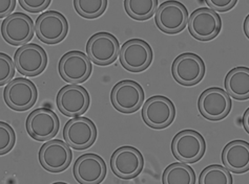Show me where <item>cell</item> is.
Wrapping results in <instances>:
<instances>
[{"label": "cell", "mask_w": 249, "mask_h": 184, "mask_svg": "<svg viewBox=\"0 0 249 184\" xmlns=\"http://www.w3.org/2000/svg\"><path fill=\"white\" fill-rule=\"evenodd\" d=\"M69 23L61 13L48 11L37 18L35 34L40 41L47 44H57L67 37Z\"/></svg>", "instance_id": "obj_8"}, {"label": "cell", "mask_w": 249, "mask_h": 184, "mask_svg": "<svg viewBox=\"0 0 249 184\" xmlns=\"http://www.w3.org/2000/svg\"><path fill=\"white\" fill-rule=\"evenodd\" d=\"M114 108L121 113H133L140 109L144 101V90L141 85L132 80L117 83L110 93Z\"/></svg>", "instance_id": "obj_9"}, {"label": "cell", "mask_w": 249, "mask_h": 184, "mask_svg": "<svg viewBox=\"0 0 249 184\" xmlns=\"http://www.w3.org/2000/svg\"><path fill=\"white\" fill-rule=\"evenodd\" d=\"M198 108L202 116L209 121H220L231 110V96L219 87L206 89L199 97Z\"/></svg>", "instance_id": "obj_15"}, {"label": "cell", "mask_w": 249, "mask_h": 184, "mask_svg": "<svg viewBox=\"0 0 249 184\" xmlns=\"http://www.w3.org/2000/svg\"><path fill=\"white\" fill-rule=\"evenodd\" d=\"M224 85L229 96L243 101L249 97V69L244 66L235 67L225 77Z\"/></svg>", "instance_id": "obj_22"}, {"label": "cell", "mask_w": 249, "mask_h": 184, "mask_svg": "<svg viewBox=\"0 0 249 184\" xmlns=\"http://www.w3.org/2000/svg\"><path fill=\"white\" fill-rule=\"evenodd\" d=\"M119 60L124 69L130 72H141L153 62V49L142 39H132L122 45Z\"/></svg>", "instance_id": "obj_3"}, {"label": "cell", "mask_w": 249, "mask_h": 184, "mask_svg": "<svg viewBox=\"0 0 249 184\" xmlns=\"http://www.w3.org/2000/svg\"><path fill=\"white\" fill-rule=\"evenodd\" d=\"M222 162L229 172L245 173L249 169V144L244 140L227 143L222 152Z\"/></svg>", "instance_id": "obj_21"}, {"label": "cell", "mask_w": 249, "mask_h": 184, "mask_svg": "<svg viewBox=\"0 0 249 184\" xmlns=\"http://www.w3.org/2000/svg\"><path fill=\"white\" fill-rule=\"evenodd\" d=\"M243 127L245 129V132L249 133V108L246 109L245 113L243 115Z\"/></svg>", "instance_id": "obj_32"}, {"label": "cell", "mask_w": 249, "mask_h": 184, "mask_svg": "<svg viewBox=\"0 0 249 184\" xmlns=\"http://www.w3.org/2000/svg\"><path fill=\"white\" fill-rule=\"evenodd\" d=\"M73 159V153L67 143L59 139H50L39 151V162L51 173H61Z\"/></svg>", "instance_id": "obj_19"}, {"label": "cell", "mask_w": 249, "mask_h": 184, "mask_svg": "<svg viewBox=\"0 0 249 184\" xmlns=\"http://www.w3.org/2000/svg\"><path fill=\"white\" fill-rule=\"evenodd\" d=\"M199 184H232V177L224 167L212 164L201 172Z\"/></svg>", "instance_id": "obj_25"}, {"label": "cell", "mask_w": 249, "mask_h": 184, "mask_svg": "<svg viewBox=\"0 0 249 184\" xmlns=\"http://www.w3.org/2000/svg\"><path fill=\"white\" fill-rule=\"evenodd\" d=\"M16 141L15 132L9 123L0 122V156L8 154Z\"/></svg>", "instance_id": "obj_27"}, {"label": "cell", "mask_w": 249, "mask_h": 184, "mask_svg": "<svg viewBox=\"0 0 249 184\" xmlns=\"http://www.w3.org/2000/svg\"><path fill=\"white\" fill-rule=\"evenodd\" d=\"M188 31L199 41H209L217 37L222 28L221 17L217 12L208 8H201L188 17Z\"/></svg>", "instance_id": "obj_10"}, {"label": "cell", "mask_w": 249, "mask_h": 184, "mask_svg": "<svg viewBox=\"0 0 249 184\" xmlns=\"http://www.w3.org/2000/svg\"><path fill=\"white\" fill-rule=\"evenodd\" d=\"M76 12L81 17L95 19L101 16L107 10V0H74Z\"/></svg>", "instance_id": "obj_26"}, {"label": "cell", "mask_w": 249, "mask_h": 184, "mask_svg": "<svg viewBox=\"0 0 249 184\" xmlns=\"http://www.w3.org/2000/svg\"><path fill=\"white\" fill-rule=\"evenodd\" d=\"M37 97L35 84L25 77H17L10 81L3 91L5 104L15 111H25L32 108Z\"/></svg>", "instance_id": "obj_5"}, {"label": "cell", "mask_w": 249, "mask_h": 184, "mask_svg": "<svg viewBox=\"0 0 249 184\" xmlns=\"http://www.w3.org/2000/svg\"><path fill=\"white\" fill-rule=\"evenodd\" d=\"M56 102L62 114L68 117H76L87 112L90 98L84 87L77 84H70L59 90Z\"/></svg>", "instance_id": "obj_13"}, {"label": "cell", "mask_w": 249, "mask_h": 184, "mask_svg": "<svg viewBox=\"0 0 249 184\" xmlns=\"http://www.w3.org/2000/svg\"><path fill=\"white\" fill-rule=\"evenodd\" d=\"M158 8L157 0H125L124 1V9L130 18L135 20H147Z\"/></svg>", "instance_id": "obj_24"}, {"label": "cell", "mask_w": 249, "mask_h": 184, "mask_svg": "<svg viewBox=\"0 0 249 184\" xmlns=\"http://www.w3.org/2000/svg\"><path fill=\"white\" fill-rule=\"evenodd\" d=\"M143 167V155L134 147H121L111 155L110 169L121 179L136 178L142 172Z\"/></svg>", "instance_id": "obj_12"}, {"label": "cell", "mask_w": 249, "mask_h": 184, "mask_svg": "<svg viewBox=\"0 0 249 184\" xmlns=\"http://www.w3.org/2000/svg\"><path fill=\"white\" fill-rule=\"evenodd\" d=\"M62 135L70 148L81 151L93 146L97 138V128L89 118L76 116L65 123Z\"/></svg>", "instance_id": "obj_4"}, {"label": "cell", "mask_w": 249, "mask_h": 184, "mask_svg": "<svg viewBox=\"0 0 249 184\" xmlns=\"http://www.w3.org/2000/svg\"><path fill=\"white\" fill-rule=\"evenodd\" d=\"M73 174L75 179L81 184H98L107 176L106 161L97 154H84L76 160Z\"/></svg>", "instance_id": "obj_20"}, {"label": "cell", "mask_w": 249, "mask_h": 184, "mask_svg": "<svg viewBox=\"0 0 249 184\" xmlns=\"http://www.w3.org/2000/svg\"><path fill=\"white\" fill-rule=\"evenodd\" d=\"M120 51L118 39L107 31L91 36L87 44V56L89 61L99 66H107L114 63Z\"/></svg>", "instance_id": "obj_2"}, {"label": "cell", "mask_w": 249, "mask_h": 184, "mask_svg": "<svg viewBox=\"0 0 249 184\" xmlns=\"http://www.w3.org/2000/svg\"><path fill=\"white\" fill-rule=\"evenodd\" d=\"M188 11L179 1H165L157 8L155 21L160 31L165 34H178L188 22Z\"/></svg>", "instance_id": "obj_6"}, {"label": "cell", "mask_w": 249, "mask_h": 184, "mask_svg": "<svg viewBox=\"0 0 249 184\" xmlns=\"http://www.w3.org/2000/svg\"><path fill=\"white\" fill-rule=\"evenodd\" d=\"M172 74L175 80L183 86H194L204 77L205 64L199 56L185 52L175 59Z\"/></svg>", "instance_id": "obj_16"}, {"label": "cell", "mask_w": 249, "mask_h": 184, "mask_svg": "<svg viewBox=\"0 0 249 184\" xmlns=\"http://www.w3.org/2000/svg\"><path fill=\"white\" fill-rule=\"evenodd\" d=\"M16 6L15 0H0V18L11 15Z\"/></svg>", "instance_id": "obj_31"}, {"label": "cell", "mask_w": 249, "mask_h": 184, "mask_svg": "<svg viewBox=\"0 0 249 184\" xmlns=\"http://www.w3.org/2000/svg\"><path fill=\"white\" fill-rule=\"evenodd\" d=\"M35 25L32 18L23 13H14L6 17L1 24V35L11 45H25L34 37Z\"/></svg>", "instance_id": "obj_18"}, {"label": "cell", "mask_w": 249, "mask_h": 184, "mask_svg": "<svg viewBox=\"0 0 249 184\" xmlns=\"http://www.w3.org/2000/svg\"><path fill=\"white\" fill-rule=\"evenodd\" d=\"M243 29H244V32L246 37H249V15L246 16L245 20H244V24H243Z\"/></svg>", "instance_id": "obj_33"}, {"label": "cell", "mask_w": 249, "mask_h": 184, "mask_svg": "<svg viewBox=\"0 0 249 184\" xmlns=\"http://www.w3.org/2000/svg\"><path fill=\"white\" fill-rule=\"evenodd\" d=\"M172 152L181 162H196L205 153V140L196 131L183 130L174 137Z\"/></svg>", "instance_id": "obj_1"}, {"label": "cell", "mask_w": 249, "mask_h": 184, "mask_svg": "<svg viewBox=\"0 0 249 184\" xmlns=\"http://www.w3.org/2000/svg\"><path fill=\"white\" fill-rule=\"evenodd\" d=\"M205 3L214 12H227L237 4V0H206Z\"/></svg>", "instance_id": "obj_30"}, {"label": "cell", "mask_w": 249, "mask_h": 184, "mask_svg": "<svg viewBox=\"0 0 249 184\" xmlns=\"http://www.w3.org/2000/svg\"><path fill=\"white\" fill-rule=\"evenodd\" d=\"M60 127L57 114L47 108H38L27 118V131L37 141H48L55 137Z\"/></svg>", "instance_id": "obj_14"}, {"label": "cell", "mask_w": 249, "mask_h": 184, "mask_svg": "<svg viewBox=\"0 0 249 184\" xmlns=\"http://www.w3.org/2000/svg\"><path fill=\"white\" fill-rule=\"evenodd\" d=\"M15 75V65L12 58L0 52V86L4 84H8L12 81L13 77Z\"/></svg>", "instance_id": "obj_28"}, {"label": "cell", "mask_w": 249, "mask_h": 184, "mask_svg": "<svg viewBox=\"0 0 249 184\" xmlns=\"http://www.w3.org/2000/svg\"><path fill=\"white\" fill-rule=\"evenodd\" d=\"M175 116V105L166 96H152L143 105V121L153 129L160 130L168 127L173 123Z\"/></svg>", "instance_id": "obj_7"}, {"label": "cell", "mask_w": 249, "mask_h": 184, "mask_svg": "<svg viewBox=\"0 0 249 184\" xmlns=\"http://www.w3.org/2000/svg\"><path fill=\"white\" fill-rule=\"evenodd\" d=\"M47 64V52L38 44L28 43L22 45L14 55L15 68L22 76H39L44 71Z\"/></svg>", "instance_id": "obj_11"}, {"label": "cell", "mask_w": 249, "mask_h": 184, "mask_svg": "<svg viewBox=\"0 0 249 184\" xmlns=\"http://www.w3.org/2000/svg\"><path fill=\"white\" fill-rule=\"evenodd\" d=\"M21 8L30 13L42 12L51 4V0H19Z\"/></svg>", "instance_id": "obj_29"}, {"label": "cell", "mask_w": 249, "mask_h": 184, "mask_svg": "<svg viewBox=\"0 0 249 184\" xmlns=\"http://www.w3.org/2000/svg\"><path fill=\"white\" fill-rule=\"evenodd\" d=\"M59 74L65 82L80 84L88 80L91 75V62L82 51L71 50L59 61Z\"/></svg>", "instance_id": "obj_17"}, {"label": "cell", "mask_w": 249, "mask_h": 184, "mask_svg": "<svg viewBox=\"0 0 249 184\" xmlns=\"http://www.w3.org/2000/svg\"><path fill=\"white\" fill-rule=\"evenodd\" d=\"M162 182L164 184H195L196 174L186 163L176 162L165 169Z\"/></svg>", "instance_id": "obj_23"}]
</instances>
